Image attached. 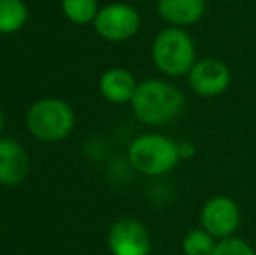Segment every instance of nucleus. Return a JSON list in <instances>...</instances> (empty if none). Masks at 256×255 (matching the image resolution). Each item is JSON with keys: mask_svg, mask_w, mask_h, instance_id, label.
Segmentation results:
<instances>
[{"mask_svg": "<svg viewBox=\"0 0 256 255\" xmlns=\"http://www.w3.org/2000/svg\"><path fill=\"white\" fill-rule=\"evenodd\" d=\"M186 107L180 88L164 79H146L138 82L131 100L134 117L146 126H164L176 121Z\"/></svg>", "mask_w": 256, "mask_h": 255, "instance_id": "nucleus-1", "label": "nucleus"}, {"mask_svg": "<svg viewBox=\"0 0 256 255\" xmlns=\"http://www.w3.org/2000/svg\"><path fill=\"white\" fill-rule=\"evenodd\" d=\"M150 58L166 77H185L197 62V48L186 28L168 27L152 41Z\"/></svg>", "mask_w": 256, "mask_h": 255, "instance_id": "nucleus-2", "label": "nucleus"}, {"mask_svg": "<svg viewBox=\"0 0 256 255\" xmlns=\"http://www.w3.org/2000/svg\"><path fill=\"white\" fill-rule=\"evenodd\" d=\"M131 166L146 177H162L182 161L180 143L162 133H143L136 136L128 149Z\"/></svg>", "mask_w": 256, "mask_h": 255, "instance_id": "nucleus-3", "label": "nucleus"}, {"mask_svg": "<svg viewBox=\"0 0 256 255\" xmlns=\"http://www.w3.org/2000/svg\"><path fill=\"white\" fill-rule=\"evenodd\" d=\"M74 124V110L60 98L38 100L26 114V126L40 142H61L72 133Z\"/></svg>", "mask_w": 256, "mask_h": 255, "instance_id": "nucleus-4", "label": "nucleus"}, {"mask_svg": "<svg viewBox=\"0 0 256 255\" xmlns=\"http://www.w3.org/2000/svg\"><path fill=\"white\" fill-rule=\"evenodd\" d=\"M94 32L108 42H124L132 39L142 27L138 9L129 4L115 2L100 9L92 21Z\"/></svg>", "mask_w": 256, "mask_h": 255, "instance_id": "nucleus-5", "label": "nucleus"}, {"mask_svg": "<svg viewBox=\"0 0 256 255\" xmlns=\"http://www.w3.org/2000/svg\"><path fill=\"white\" fill-rule=\"evenodd\" d=\"M200 227H204L216 239H225L236 236L242 220L240 206L234 197L218 194L209 197L202 204L199 213Z\"/></svg>", "mask_w": 256, "mask_h": 255, "instance_id": "nucleus-6", "label": "nucleus"}, {"mask_svg": "<svg viewBox=\"0 0 256 255\" xmlns=\"http://www.w3.org/2000/svg\"><path fill=\"white\" fill-rule=\"evenodd\" d=\"M188 86L200 98H216L228 89L232 74L225 62L220 58L197 60L186 75Z\"/></svg>", "mask_w": 256, "mask_h": 255, "instance_id": "nucleus-7", "label": "nucleus"}, {"mask_svg": "<svg viewBox=\"0 0 256 255\" xmlns=\"http://www.w3.org/2000/svg\"><path fill=\"white\" fill-rule=\"evenodd\" d=\"M106 245L112 255H148L152 248L146 227L136 218H120L108 231Z\"/></svg>", "mask_w": 256, "mask_h": 255, "instance_id": "nucleus-8", "label": "nucleus"}, {"mask_svg": "<svg viewBox=\"0 0 256 255\" xmlns=\"http://www.w3.org/2000/svg\"><path fill=\"white\" fill-rule=\"evenodd\" d=\"M30 171V159L20 142L0 138V184L20 185Z\"/></svg>", "mask_w": 256, "mask_h": 255, "instance_id": "nucleus-9", "label": "nucleus"}, {"mask_svg": "<svg viewBox=\"0 0 256 255\" xmlns=\"http://www.w3.org/2000/svg\"><path fill=\"white\" fill-rule=\"evenodd\" d=\"M206 0H157V13L169 27L188 28L206 14Z\"/></svg>", "mask_w": 256, "mask_h": 255, "instance_id": "nucleus-10", "label": "nucleus"}, {"mask_svg": "<svg viewBox=\"0 0 256 255\" xmlns=\"http://www.w3.org/2000/svg\"><path fill=\"white\" fill-rule=\"evenodd\" d=\"M136 88H138V81L128 68H108L100 77V93L106 102L115 105L131 103Z\"/></svg>", "mask_w": 256, "mask_h": 255, "instance_id": "nucleus-11", "label": "nucleus"}, {"mask_svg": "<svg viewBox=\"0 0 256 255\" xmlns=\"http://www.w3.org/2000/svg\"><path fill=\"white\" fill-rule=\"evenodd\" d=\"M28 21V7L23 0H0V34L20 32Z\"/></svg>", "mask_w": 256, "mask_h": 255, "instance_id": "nucleus-12", "label": "nucleus"}, {"mask_svg": "<svg viewBox=\"0 0 256 255\" xmlns=\"http://www.w3.org/2000/svg\"><path fill=\"white\" fill-rule=\"evenodd\" d=\"M216 243L218 239L204 227H196L182 238V252L183 255H212Z\"/></svg>", "mask_w": 256, "mask_h": 255, "instance_id": "nucleus-13", "label": "nucleus"}, {"mask_svg": "<svg viewBox=\"0 0 256 255\" xmlns=\"http://www.w3.org/2000/svg\"><path fill=\"white\" fill-rule=\"evenodd\" d=\"M61 9L66 20L75 25L92 23L98 16V0H61Z\"/></svg>", "mask_w": 256, "mask_h": 255, "instance_id": "nucleus-14", "label": "nucleus"}, {"mask_svg": "<svg viewBox=\"0 0 256 255\" xmlns=\"http://www.w3.org/2000/svg\"><path fill=\"white\" fill-rule=\"evenodd\" d=\"M212 255H256V250L246 239L239 236H230L225 239H218Z\"/></svg>", "mask_w": 256, "mask_h": 255, "instance_id": "nucleus-15", "label": "nucleus"}, {"mask_svg": "<svg viewBox=\"0 0 256 255\" xmlns=\"http://www.w3.org/2000/svg\"><path fill=\"white\" fill-rule=\"evenodd\" d=\"M194 152H196V147H194L192 143L185 142V145L180 143V156H182V159L183 157H192Z\"/></svg>", "mask_w": 256, "mask_h": 255, "instance_id": "nucleus-16", "label": "nucleus"}, {"mask_svg": "<svg viewBox=\"0 0 256 255\" xmlns=\"http://www.w3.org/2000/svg\"><path fill=\"white\" fill-rule=\"evenodd\" d=\"M2 129H4V110L0 107V133H2Z\"/></svg>", "mask_w": 256, "mask_h": 255, "instance_id": "nucleus-17", "label": "nucleus"}]
</instances>
